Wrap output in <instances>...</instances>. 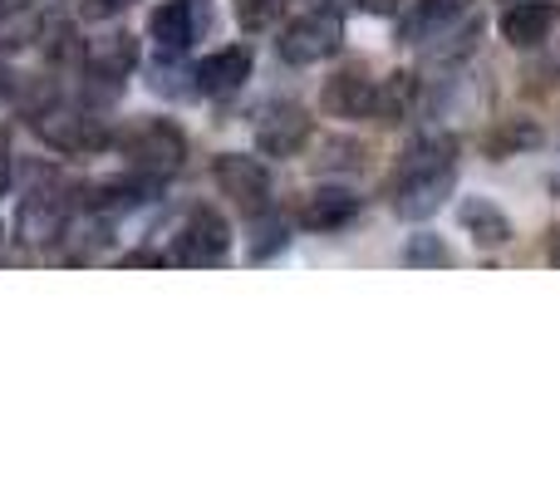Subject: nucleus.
<instances>
[{"mask_svg":"<svg viewBox=\"0 0 560 491\" xmlns=\"http://www.w3.org/2000/svg\"><path fill=\"white\" fill-rule=\"evenodd\" d=\"M354 217H359V197L349 187H319V192H310L300 202V226L305 232H339Z\"/></svg>","mask_w":560,"mask_h":491,"instance_id":"nucleus-12","label":"nucleus"},{"mask_svg":"<svg viewBox=\"0 0 560 491\" xmlns=\"http://www.w3.org/2000/svg\"><path fill=\"white\" fill-rule=\"evenodd\" d=\"M541 143V128L532 124V118H506L502 128H492L487 133V157H516V153H526V148H536Z\"/></svg>","mask_w":560,"mask_h":491,"instance_id":"nucleus-19","label":"nucleus"},{"mask_svg":"<svg viewBox=\"0 0 560 491\" xmlns=\"http://www.w3.org/2000/svg\"><path fill=\"white\" fill-rule=\"evenodd\" d=\"M560 25V5L556 0H512L502 10V39L512 49H536L556 35Z\"/></svg>","mask_w":560,"mask_h":491,"instance_id":"nucleus-7","label":"nucleus"},{"mask_svg":"<svg viewBox=\"0 0 560 491\" xmlns=\"http://www.w3.org/2000/svg\"><path fill=\"white\" fill-rule=\"evenodd\" d=\"M173 256L183 266H226V256H232V226H226V217L212 212V207H192Z\"/></svg>","mask_w":560,"mask_h":491,"instance_id":"nucleus-5","label":"nucleus"},{"mask_svg":"<svg viewBox=\"0 0 560 491\" xmlns=\"http://www.w3.org/2000/svg\"><path fill=\"white\" fill-rule=\"evenodd\" d=\"M285 242H290V226L280 222V217H266L261 226H256V242H252V260L261 266V260H271L276 250H285Z\"/></svg>","mask_w":560,"mask_h":491,"instance_id":"nucleus-23","label":"nucleus"},{"mask_svg":"<svg viewBox=\"0 0 560 491\" xmlns=\"http://www.w3.org/2000/svg\"><path fill=\"white\" fill-rule=\"evenodd\" d=\"M138 69V45L133 35L114 30V35H98L89 39V74H104V79H128Z\"/></svg>","mask_w":560,"mask_h":491,"instance_id":"nucleus-16","label":"nucleus"},{"mask_svg":"<svg viewBox=\"0 0 560 491\" xmlns=\"http://www.w3.org/2000/svg\"><path fill=\"white\" fill-rule=\"evenodd\" d=\"M30 128H35L39 143H49L55 153H69V157L94 153V148L108 143L104 128H98V118L84 114V108H59V104L35 108V114H30Z\"/></svg>","mask_w":560,"mask_h":491,"instance_id":"nucleus-4","label":"nucleus"},{"mask_svg":"<svg viewBox=\"0 0 560 491\" xmlns=\"http://www.w3.org/2000/svg\"><path fill=\"white\" fill-rule=\"evenodd\" d=\"M118 148H124L128 167H133L138 177H148V183H163V177H173L177 167L187 163V138L177 124H167V118H148V124L128 128L124 138H118Z\"/></svg>","mask_w":560,"mask_h":491,"instance_id":"nucleus-1","label":"nucleus"},{"mask_svg":"<svg viewBox=\"0 0 560 491\" xmlns=\"http://www.w3.org/2000/svg\"><path fill=\"white\" fill-rule=\"evenodd\" d=\"M310 143V114L300 104H271L256 124V148L266 157H295Z\"/></svg>","mask_w":560,"mask_h":491,"instance_id":"nucleus-8","label":"nucleus"},{"mask_svg":"<svg viewBox=\"0 0 560 491\" xmlns=\"http://www.w3.org/2000/svg\"><path fill=\"white\" fill-rule=\"evenodd\" d=\"M345 45V20L335 10H310V15L290 20L280 30V59L285 65H319V59L339 55Z\"/></svg>","mask_w":560,"mask_h":491,"instance_id":"nucleus-3","label":"nucleus"},{"mask_svg":"<svg viewBox=\"0 0 560 491\" xmlns=\"http://www.w3.org/2000/svg\"><path fill=\"white\" fill-rule=\"evenodd\" d=\"M124 266H163V260H158V256H153V250H133V256H128V260H124Z\"/></svg>","mask_w":560,"mask_h":491,"instance_id":"nucleus-28","label":"nucleus"},{"mask_svg":"<svg viewBox=\"0 0 560 491\" xmlns=\"http://www.w3.org/2000/svg\"><path fill=\"white\" fill-rule=\"evenodd\" d=\"M212 183L236 212L246 217H261L271 212V173H266L261 157H246V153H222L212 163Z\"/></svg>","mask_w":560,"mask_h":491,"instance_id":"nucleus-2","label":"nucleus"},{"mask_svg":"<svg viewBox=\"0 0 560 491\" xmlns=\"http://www.w3.org/2000/svg\"><path fill=\"white\" fill-rule=\"evenodd\" d=\"M359 157H364V148L359 143H325V157H319V167H359Z\"/></svg>","mask_w":560,"mask_h":491,"instance_id":"nucleus-25","label":"nucleus"},{"mask_svg":"<svg viewBox=\"0 0 560 491\" xmlns=\"http://www.w3.org/2000/svg\"><path fill=\"white\" fill-rule=\"evenodd\" d=\"M404 266H453V250L443 246V236L423 232V236H413V242H408Z\"/></svg>","mask_w":560,"mask_h":491,"instance_id":"nucleus-22","label":"nucleus"},{"mask_svg":"<svg viewBox=\"0 0 560 491\" xmlns=\"http://www.w3.org/2000/svg\"><path fill=\"white\" fill-rule=\"evenodd\" d=\"M457 187V167H433V173H408V177H394V212L404 222H423L433 217L438 207L453 197Z\"/></svg>","mask_w":560,"mask_h":491,"instance_id":"nucleus-6","label":"nucleus"},{"mask_svg":"<svg viewBox=\"0 0 560 491\" xmlns=\"http://www.w3.org/2000/svg\"><path fill=\"white\" fill-rule=\"evenodd\" d=\"M463 15H467V0H413V10H408V20H404V39L433 45V39L443 35V30H453Z\"/></svg>","mask_w":560,"mask_h":491,"instance_id":"nucleus-15","label":"nucleus"},{"mask_svg":"<svg viewBox=\"0 0 560 491\" xmlns=\"http://www.w3.org/2000/svg\"><path fill=\"white\" fill-rule=\"evenodd\" d=\"M339 5H345V0H315V10H335V15H339Z\"/></svg>","mask_w":560,"mask_h":491,"instance_id":"nucleus-30","label":"nucleus"},{"mask_svg":"<svg viewBox=\"0 0 560 491\" xmlns=\"http://www.w3.org/2000/svg\"><path fill=\"white\" fill-rule=\"evenodd\" d=\"M457 222H463V232L472 236V246H482V250H497V246L512 242V222H506L502 207H492L487 197H463Z\"/></svg>","mask_w":560,"mask_h":491,"instance_id":"nucleus-14","label":"nucleus"},{"mask_svg":"<svg viewBox=\"0 0 560 491\" xmlns=\"http://www.w3.org/2000/svg\"><path fill=\"white\" fill-rule=\"evenodd\" d=\"M45 35V20L35 15V10H25V5H5L0 10V49H25V45H35V39Z\"/></svg>","mask_w":560,"mask_h":491,"instance_id":"nucleus-20","label":"nucleus"},{"mask_svg":"<svg viewBox=\"0 0 560 491\" xmlns=\"http://www.w3.org/2000/svg\"><path fill=\"white\" fill-rule=\"evenodd\" d=\"M551 192H556V197H560V177H556V183H551Z\"/></svg>","mask_w":560,"mask_h":491,"instance_id":"nucleus-32","label":"nucleus"},{"mask_svg":"<svg viewBox=\"0 0 560 491\" xmlns=\"http://www.w3.org/2000/svg\"><path fill=\"white\" fill-rule=\"evenodd\" d=\"M128 5H133V0H79L84 20H118Z\"/></svg>","mask_w":560,"mask_h":491,"instance_id":"nucleus-26","label":"nucleus"},{"mask_svg":"<svg viewBox=\"0 0 560 491\" xmlns=\"http://www.w3.org/2000/svg\"><path fill=\"white\" fill-rule=\"evenodd\" d=\"M418 74H408V69H398V74H388L384 84H374V108H369V118L374 124H384V128H398V124H408L413 118V108H418Z\"/></svg>","mask_w":560,"mask_h":491,"instance_id":"nucleus-13","label":"nucleus"},{"mask_svg":"<svg viewBox=\"0 0 560 491\" xmlns=\"http://www.w3.org/2000/svg\"><path fill=\"white\" fill-rule=\"evenodd\" d=\"M280 10H285V0H236V20L246 30H266Z\"/></svg>","mask_w":560,"mask_h":491,"instance_id":"nucleus-24","label":"nucleus"},{"mask_svg":"<svg viewBox=\"0 0 560 491\" xmlns=\"http://www.w3.org/2000/svg\"><path fill=\"white\" fill-rule=\"evenodd\" d=\"M59 236H65V202H55V192H30L15 207V242L49 246Z\"/></svg>","mask_w":560,"mask_h":491,"instance_id":"nucleus-9","label":"nucleus"},{"mask_svg":"<svg viewBox=\"0 0 560 491\" xmlns=\"http://www.w3.org/2000/svg\"><path fill=\"white\" fill-rule=\"evenodd\" d=\"M252 65L256 59H252L246 45H226V49H217V55H207L202 65H197V89L212 94V98H226L252 79Z\"/></svg>","mask_w":560,"mask_h":491,"instance_id":"nucleus-10","label":"nucleus"},{"mask_svg":"<svg viewBox=\"0 0 560 491\" xmlns=\"http://www.w3.org/2000/svg\"><path fill=\"white\" fill-rule=\"evenodd\" d=\"M551 260L560 266V226H556V236H551Z\"/></svg>","mask_w":560,"mask_h":491,"instance_id":"nucleus-31","label":"nucleus"},{"mask_svg":"<svg viewBox=\"0 0 560 491\" xmlns=\"http://www.w3.org/2000/svg\"><path fill=\"white\" fill-rule=\"evenodd\" d=\"M10 187V157H0V192Z\"/></svg>","mask_w":560,"mask_h":491,"instance_id":"nucleus-29","label":"nucleus"},{"mask_svg":"<svg viewBox=\"0 0 560 491\" xmlns=\"http://www.w3.org/2000/svg\"><path fill=\"white\" fill-rule=\"evenodd\" d=\"M319 108H325L329 118H369V108H374V84H369L364 69H339V74L325 79V89H319Z\"/></svg>","mask_w":560,"mask_h":491,"instance_id":"nucleus-11","label":"nucleus"},{"mask_svg":"<svg viewBox=\"0 0 560 491\" xmlns=\"http://www.w3.org/2000/svg\"><path fill=\"white\" fill-rule=\"evenodd\" d=\"M433 167H457V138L453 133H423L404 148L398 157V173L394 177H408V173H433Z\"/></svg>","mask_w":560,"mask_h":491,"instance_id":"nucleus-18","label":"nucleus"},{"mask_svg":"<svg viewBox=\"0 0 560 491\" xmlns=\"http://www.w3.org/2000/svg\"><path fill=\"white\" fill-rule=\"evenodd\" d=\"M364 15H398L404 10V0H354Z\"/></svg>","mask_w":560,"mask_h":491,"instance_id":"nucleus-27","label":"nucleus"},{"mask_svg":"<svg viewBox=\"0 0 560 491\" xmlns=\"http://www.w3.org/2000/svg\"><path fill=\"white\" fill-rule=\"evenodd\" d=\"M148 39H153L163 55H183V49L192 45V10H187L183 0L158 5L153 15H148Z\"/></svg>","mask_w":560,"mask_h":491,"instance_id":"nucleus-17","label":"nucleus"},{"mask_svg":"<svg viewBox=\"0 0 560 491\" xmlns=\"http://www.w3.org/2000/svg\"><path fill=\"white\" fill-rule=\"evenodd\" d=\"M45 55H49V65L55 69H69V65H79V59H89V45L74 35V25H55L49 30Z\"/></svg>","mask_w":560,"mask_h":491,"instance_id":"nucleus-21","label":"nucleus"}]
</instances>
